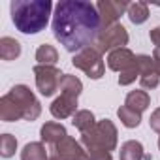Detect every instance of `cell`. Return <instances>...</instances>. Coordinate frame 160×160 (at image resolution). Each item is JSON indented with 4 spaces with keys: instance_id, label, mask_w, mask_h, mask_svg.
<instances>
[{
    "instance_id": "obj_1",
    "label": "cell",
    "mask_w": 160,
    "mask_h": 160,
    "mask_svg": "<svg viewBox=\"0 0 160 160\" xmlns=\"http://www.w3.org/2000/svg\"><path fill=\"white\" fill-rule=\"evenodd\" d=\"M102 17L96 4L87 0H62L55 6L53 36L70 53L92 47L102 34Z\"/></svg>"
},
{
    "instance_id": "obj_2",
    "label": "cell",
    "mask_w": 160,
    "mask_h": 160,
    "mask_svg": "<svg viewBox=\"0 0 160 160\" xmlns=\"http://www.w3.org/2000/svg\"><path fill=\"white\" fill-rule=\"evenodd\" d=\"M53 10L51 0H13L10 4L12 21L15 28L23 34H38L42 32Z\"/></svg>"
},
{
    "instance_id": "obj_3",
    "label": "cell",
    "mask_w": 160,
    "mask_h": 160,
    "mask_svg": "<svg viewBox=\"0 0 160 160\" xmlns=\"http://www.w3.org/2000/svg\"><path fill=\"white\" fill-rule=\"evenodd\" d=\"M81 143L91 149H104V151H113L117 147V128L109 119H104L94 124V128L87 134H81Z\"/></svg>"
},
{
    "instance_id": "obj_4",
    "label": "cell",
    "mask_w": 160,
    "mask_h": 160,
    "mask_svg": "<svg viewBox=\"0 0 160 160\" xmlns=\"http://www.w3.org/2000/svg\"><path fill=\"white\" fill-rule=\"evenodd\" d=\"M72 64L79 70H83L91 79H100L104 75V60H102V53L96 47H89L81 53H77L72 58Z\"/></svg>"
},
{
    "instance_id": "obj_5",
    "label": "cell",
    "mask_w": 160,
    "mask_h": 160,
    "mask_svg": "<svg viewBox=\"0 0 160 160\" xmlns=\"http://www.w3.org/2000/svg\"><path fill=\"white\" fill-rule=\"evenodd\" d=\"M34 75H36V87L43 96H53L55 91H58L60 85V77L62 73L55 66H34Z\"/></svg>"
},
{
    "instance_id": "obj_6",
    "label": "cell",
    "mask_w": 160,
    "mask_h": 160,
    "mask_svg": "<svg viewBox=\"0 0 160 160\" xmlns=\"http://www.w3.org/2000/svg\"><path fill=\"white\" fill-rule=\"evenodd\" d=\"M128 43V32L122 25H113V27H108L102 30L98 42H96V49L100 53H106V51H115V49H121Z\"/></svg>"
},
{
    "instance_id": "obj_7",
    "label": "cell",
    "mask_w": 160,
    "mask_h": 160,
    "mask_svg": "<svg viewBox=\"0 0 160 160\" xmlns=\"http://www.w3.org/2000/svg\"><path fill=\"white\" fill-rule=\"evenodd\" d=\"M10 94L17 100V104H19V108L23 111V119L25 121H34V119L40 117V111H42L40 102L34 98L32 91L27 85H15L10 91Z\"/></svg>"
},
{
    "instance_id": "obj_8",
    "label": "cell",
    "mask_w": 160,
    "mask_h": 160,
    "mask_svg": "<svg viewBox=\"0 0 160 160\" xmlns=\"http://www.w3.org/2000/svg\"><path fill=\"white\" fill-rule=\"evenodd\" d=\"M51 151H55L53 154H57L60 160H91V156L85 152V149L70 136H66L60 143L51 147Z\"/></svg>"
},
{
    "instance_id": "obj_9",
    "label": "cell",
    "mask_w": 160,
    "mask_h": 160,
    "mask_svg": "<svg viewBox=\"0 0 160 160\" xmlns=\"http://www.w3.org/2000/svg\"><path fill=\"white\" fill-rule=\"evenodd\" d=\"M98 8V13L102 17V25L108 27H113L117 25V19L128 12V2H121V0H102V2L96 4Z\"/></svg>"
},
{
    "instance_id": "obj_10",
    "label": "cell",
    "mask_w": 160,
    "mask_h": 160,
    "mask_svg": "<svg viewBox=\"0 0 160 160\" xmlns=\"http://www.w3.org/2000/svg\"><path fill=\"white\" fill-rule=\"evenodd\" d=\"M108 66L111 70H115V72L126 73V72H130V70L136 68V55L130 49H126V47L115 49L108 57Z\"/></svg>"
},
{
    "instance_id": "obj_11",
    "label": "cell",
    "mask_w": 160,
    "mask_h": 160,
    "mask_svg": "<svg viewBox=\"0 0 160 160\" xmlns=\"http://www.w3.org/2000/svg\"><path fill=\"white\" fill-rule=\"evenodd\" d=\"M75 109H77V98L66 96V94H60V96L51 104V113H53V117H57V119H66V117L73 115Z\"/></svg>"
},
{
    "instance_id": "obj_12",
    "label": "cell",
    "mask_w": 160,
    "mask_h": 160,
    "mask_svg": "<svg viewBox=\"0 0 160 160\" xmlns=\"http://www.w3.org/2000/svg\"><path fill=\"white\" fill-rule=\"evenodd\" d=\"M0 117H2V121H6V122L23 119V111H21L17 100L10 92L6 96H2V102H0Z\"/></svg>"
},
{
    "instance_id": "obj_13",
    "label": "cell",
    "mask_w": 160,
    "mask_h": 160,
    "mask_svg": "<svg viewBox=\"0 0 160 160\" xmlns=\"http://www.w3.org/2000/svg\"><path fill=\"white\" fill-rule=\"evenodd\" d=\"M42 134V141L49 143L51 147H55L57 143H60L68 134H66V128L60 124V122H45L40 130Z\"/></svg>"
},
{
    "instance_id": "obj_14",
    "label": "cell",
    "mask_w": 160,
    "mask_h": 160,
    "mask_svg": "<svg viewBox=\"0 0 160 160\" xmlns=\"http://www.w3.org/2000/svg\"><path fill=\"white\" fill-rule=\"evenodd\" d=\"M149 104H151V98H149V94L145 91H132V92H128V96L124 100V106L128 109L139 113V115L149 108Z\"/></svg>"
},
{
    "instance_id": "obj_15",
    "label": "cell",
    "mask_w": 160,
    "mask_h": 160,
    "mask_svg": "<svg viewBox=\"0 0 160 160\" xmlns=\"http://www.w3.org/2000/svg\"><path fill=\"white\" fill-rule=\"evenodd\" d=\"M58 91H60L62 94H66V96H73V98H77L79 94H81V91H83V85H81V81H79L75 75L62 73Z\"/></svg>"
},
{
    "instance_id": "obj_16",
    "label": "cell",
    "mask_w": 160,
    "mask_h": 160,
    "mask_svg": "<svg viewBox=\"0 0 160 160\" xmlns=\"http://www.w3.org/2000/svg\"><path fill=\"white\" fill-rule=\"evenodd\" d=\"M21 55V43L13 38H8L4 36L0 40V57L4 60H13Z\"/></svg>"
},
{
    "instance_id": "obj_17",
    "label": "cell",
    "mask_w": 160,
    "mask_h": 160,
    "mask_svg": "<svg viewBox=\"0 0 160 160\" xmlns=\"http://www.w3.org/2000/svg\"><path fill=\"white\" fill-rule=\"evenodd\" d=\"M147 154L139 141H126L121 147V160H143Z\"/></svg>"
},
{
    "instance_id": "obj_18",
    "label": "cell",
    "mask_w": 160,
    "mask_h": 160,
    "mask_svg": "<svg viewBox=\"0 0 160 160\" xmlns=\"http://www.w3.org/2000/svg\"><path fill=\"white\" fill-rule=\"evenodd\" d=\"M72 124L81 132V134H87V132H91L92 128H94V115L91 113V111H87V109H83V111H77L75 115H73V119H72Z\"/></svg>"
},
{
    "instance_id": "obj_19",
    "label": "cell",
    "mask_w": 160,
    "mask_h": 160,
    "mask_svg": "<svg viewBox=\"0 0 160 160\" xmlns=\"http://www.w3.org/2000/svg\"><path fill=\"white\" fill-rule=\"evenodd\" d=\"M128 19L134 23V25H141L147 21L149 17V6L145 2H132L128 4V12H126Z\"/></svg>"
},
{
    "instance_id": "obj_20",
    "label": "cell",
    "mask_w": 160,
    "mask_h": 160,
    "mask_svg": "<svg viewBox=\"0 0 160 160\" xmlns=\"http://www.w3.org/2000/svg\"><path fill=\"white\" fill-rule=\"evenodd\" d=\"M36 60H38V64H42V66H55L57 60H58V53H57V49H55L53 45L43 43V45H40L38 51H36Z\"/></svg>"
},
{
    "instance_id": "obj_21",
    "label": "cell",
    "mask_w": 160,
    "mask_h": 160,
    "mask_svg": "<svg viewBox=\"0 0 160 160\" xmlns=\"http://www.w3.org/2000/svg\"><path fill=\"white\" fill-rule=\"evenodd\" d=\"M21 160H47V149L42 143H27L21 151Z\"/></svg>"
},
{
    "instance_id": "obj_22",
    "label": "cell",
    "mask_w": 160,
    "mask_h": 160,
    "mask_svg": "<svg viewBox=\"0 0 160 160\" xmlns=\"http://www.w3.org/2000/svg\"><path fill=\"white\" fill-rule=\"evenodd\" d=\"M117 115H119V119L122 121V124H124L126 128H136V126H139V122H141V115L136 113V111H132V109H128L126 106H121V108L117 109Z\"/></svg>"
},
{
    "instance_id": "obj_23",
    "label": "cell",
    "mask_w": 160,
    "mask_h": 160,
    "mask_svg": "<svg viewBox=\"0 0 160 160\" xmlns=\"http://www.w3.org/2000/svg\"><path fill=\"white\" fill-rule=\"evenodd\" d=\"M15 149H17V139L12 134H4L2 138H0V154H2L4 158L13 156Z\"/></svg>"
},
{
    "instance_id": "obj_24",
    "label": "cell",
    "mask_w": 160,
    "mask_h": 160,
    "mask_svg": "<svg viewBox=\"0 0 160 160\" xmlns=\"http://www.w3.org/2000/svg\"><path fill=\"white\" fill-rule=\"evenodd\" d=\"M160 81V77L156 73H151V75H145V77H139V83L143 89H154Z\"/></svg>"
},
{
    "instance_id": "obj_25",
    "label": "cell",
    "mask_w": 160,
    "mask_h": 160,
    "mask_svg": "<svg viewBox=\"0 0 160 160\" xmlns=\"http://www.w3.org/2000/svg\"><path fill=\"white\" fill-rule=\"evenodd\" d=\"M89 156H91V160H113L111 158V152L109 151H104V149H91L89 151Z\"/></svg>"
},
{
    "instance_id": "obj_26",
    "label": "cell",
    "mask_w": 160,
    "mask_h": 160,
    "mask_svg": "<svg viewBox=\"0 0 160 160\" xmlns=\"http://www.w3.org/2000/svg\"><path fill=\"white\" fill-rule=\"evenodd\" d=\"M149 124H151V128H152L154 132L160 134V108L152 111V115H151V119H149Z\"/></svg>"
},
{
    "instance_id": "obj_27",
    "label": "cell",
    "mask_w": 160,
    "mask_h": 160,
    "mask_svg": "<svg viewBox=\"0 0 160 160\" xmlns=\"http://www.w3.org/2000/svg\"><path fill=\"white\" fill-rule=\"evenodd\" d=\"M152 64H154L156 75L160 77V49H158V47H154V51H152Z\"/></svg>"
},
{
    "instance_id": "obj_28",
    "label": "cell",
    "mask_w": 160,
    "mask_h": 160,
    "mask_svg": "<svg viewBox=\"0 0 160 160\" xmlns=\"http://www.w3.org/2000/svg\"><path fill=\"white\" fill-rule=\"evenodd\" d=\"M151 42L160 49V27H156V28L151 30Z\"/></svg>"
},
{
    "instance_id": "obj_29",
    "label": "cell",
    "mask_w": 160,
    "mask_h": 160,
    "mask_svg": "<svg viewBox=\"0 0 160 160\" xmlns=\"http://www.w3.org/2000/svg\"><path fill=\"white\" fill-rule=\"evenodd\" d=\"M49 160H60V158H58V156H57V154H53V156H51V158H49Z\"/></svg>"
},
{
    "instance_id": "obj_30",
    "label": "cell",
    "mask_w": 160,
    "mask_h": 160,
    "mask_svg": "<svg viewBox=\"0 0 160 160\" xmlns=\"http://www.w3.org/2000/svg\"><path fill=\"white\" fill-rule=\"evenodd\" d=\"M158 147H160V138H158Z\"/></svg>"
}]
</instances>
